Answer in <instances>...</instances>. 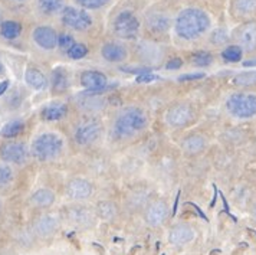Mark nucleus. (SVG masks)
I'll use <instances>...</instances> for the list:
<instances>
[{
	"instance_id": "nucleus-1",
	"label": "nucleus",
	"mask_w": 256,
	"mask_h": 255,
	"mask_svg": "<svg viewBox=\"0 0 256 255\" xmlns=\"http://www.w3.org/2000/svg\"><path fill=\"white\" fill-rule=\"evenodd\" d=\"M212 29V18L209 13L198 8H186L177 13L173 21V31L176 36L182 41L193 42L204 35Z\"/></svg>"
},
{
	"instance_id": "nucleus-2",
	"label": "nucleus",
	"mask_w": 256,
	"mask_h": 255,
	"mask_svg": "<svg viewBox=\"0 0 256 255\" xmlns=\"http://www.w3.org/2000/svg\"><path fill=\"white\" fill-rule=\"evenodd\" d=\"M147 116L138 107H128L122 110L112 124V136L118 140H128L137 136L147 127Z\"/></svg>"
},
{
	"instance_id": "nucleus-3",
	"label": "nucleus",
	"mask_w": 256,
	"mask_h": 255,
	"mask_svg": "<svg viewBox=\"0 0 256 255\" xmlns=\"http://www.w3.org/2000/svg\"><path fill=\"white\" fill-rule=\"evenodd\" d=\"M59 21L65 29L76 34H86L95 25L92 15L75 5H66L59 13Z\"/></svg>"
},
{
	"instance_id": "nucleus-4",
	"label": "nucleus",
	"mask_w": 256,
	"mask_h": 255,
	"mask_svg": "<svg viewBox=\"0 0 256 255\" xmlns=\"http://www.w3.org/2000/svg\"><path fill=\"white\" fill-rule=\"evenodd\" d=\"M112 34L116 39L121 41H137L140 36L142 21L136 15L134 11L124 9L118 12L111 24Z\"/></svg>"
},
{
	"instance_id": "nucleus-5",
	"label": "nucleus",
	"mask_w": 256,
	"mask_h": 255,
	"mask_svg": "<svg viewBox=\"0 0 256 255\" xmlns=\"http://www.w3.org/2000/svg\"><path fill=\"white\" fill-rule=\"evenodd\" d=\"M224 108L228 114L238 120H249L256 117V94L248 91L230 94L226 98Z\"/></svg>"
},
{
	"instance_id": "nucleus-6",
	"label": "nucleus",
	"mask_w": 256,
	"mask_h": 255,
	"mask_svg": "<svg viewBox=\"0 0 256 255\" xmlns=\"http://www.w3.org/2000/svg\"><path fill=\"white\" fill-rule=\"evenodd\" d=\"M64 149V140L56 133L39 134L30 147V153L39 162H50L56 159Z\"/></svg>"
},
{
	"instance_id": "nucleus-7",
	"label": "nucleus",
	"mask_w": 256,
	"mask_h": 255,
	"mask_svg": "<svg viewBox=\"0 0 256 255\" xmlns=\"http://www.w3.org/2000/svg\"><path fill=\"white\" fill-rule=\"evenodd\" d=\"M173 18L170 12H167L162 6H152L142 18V26L147 31V34L152 36H163L168 34V31L173 28Z\"/></svg>"
},
{
	"instance_id": "nucleus-8",
	"label": "nucleus",
	"mask_w": 256,
	"mask_h": 255,
	"mask_svg": "<svg viewBox=\"0 0 256 255\" xmlns=\"http://www.w3.org/2000/svg\"><path fill=\"white\" fill-rule=\"evenodd\" d=\"M166 48L152 39H138L134 45V55L146 65H158L166 58Z\"/></svg>"
},
{
	"instance_id": "nucleus-9",
	"label": "nucleus",
	"mask_w": 256,
	"mask_h": 255,
	"mask_svg": "<svg viewBox=\"0 0 256 255\" xmlns=\"http://www.w3.org/2000/svg\"><path fill=\"white\" fill-rule=\"evenodd\" d=\"M233 44L244 51V54L256 52V19L246 21L232 32Z\"/></svg>"
},
{
	"instance_id": "nucleus-10",
	"label": "nucleus",
	"mask_w": 256,
	"mask_h": 255,
	"mask_svg": "<svg viewBox=\"0 0 256 255\" xmlns=\"http://www.w3.org/2000/svg\"><path fill=\"white\" fill-rule=\"evenodd\" d=\"M102 133V124L98 118L90 117L82 120L75 128L74 140L78 146H90L100 139Z\"/></svg>"
},
{
	"instance_id": "nucleus-11",
	"label": "nucleus",
	"mask_w": 256,
	"mask_h": 255,
	"mask_svg": "<svg viewBox=\"0 0 256 255\" xmlns=\"http://www.w3.org/2000/svg\"><path fill=\"white\" fill-rule=\"evenodd\" d=\"M194 120H196V111L187 103H178L170 107V110L166 114L167 124L173 128H184L190 126Z\"/></svg>"
},
{
	"instance_id": "nucleus-12",
	"label": "nucleus",
	"mask_w": 256,
	"mask_h": 255,
	"mask_svg": "<svg viewBox=\"0 0 256 255\" xmlns=\"http://www.w3.org/2000/svg\"><path fill=\"white\" fill-rule=\"evenodd\" d=\"M80 82L84 87V93L85 94L102 95L105 91H108V78L101 71H84L80 77Z\"/></svg>"
},
{
	"instance_id": "nucleus-13",
	"label": "nucleus",
	"mask_w": 256,
	"mask_h": 255,
	"mask_svg": "<svg viewBox=\"0 0 256 255\" xmlns=\"http://www.w3.org/2000/svg\"><path fill=\"white\" fill-rule=\"evenodd\" d=\"M29 147L24 141H8L0 146V159L6 163L24 164L29 159Z\"/></svg>"
},
{
	"instance_id": "nucleus-14",
	"label": "nucleus",
	"mask_w": 256,
	"mask_h": 255,
	"mask_svg": "<svg viewBox=\"0 0 256 255\" xmlns=\"http://www.w3.org/2000/svg\"><path fill=\"white\" fill-rule=\"evenodd\" d=\"M58 35L55 28L49 25H38L32 31V41L42 51H55L58 48Z\"/></svg>"
},
{
	"instance_id": "nucleus-15",
	"label": "nucleus",
	"mask_w": 256,
	"mask_h": 255,
	"mask_svg": "<svg viewBox=\"0 0 256 255\" xmlns=\"http://www.w3.org/2000/svg\"><path fill=\"white\" fill-rule=\"evenodd\" d=\"M101 57L110 64H120L128 58V48L120 41H108L101 47Z\"/></svg>"
},
{
	"instance_id": "nucleus-16",
	"label": "nucleus",
	"mask_w": 256,
	"mask_h": 255,
	"mask_svg": "<svg viewBox=\"0 0 256 255\" xmlns=\"http://www.w3.org/2000/svg\"><path fill=\"white\" fill-rule=\"evenodd\" d=\"M230 15L234 21L246 22L256 18V0H232Z\"/></svg>"
},
{
	"instance_id": "nucleus-17",
	"label": "nucleus",
	"mask_w": 256,
	"mask_h": 255,
	"mask_svg": "<svg viewBox=\"0 0 256 255\" xmlns=\"http://www.w3.org/2000/svg\"><path fill=\"white\" fill-rule=\"evenodd\" d=\"M168 218V206L164 200H156L146 210V222L148 226H160Z\"/></svg>"
},
{
	"instance_id": "nucleus-18",
	"label": "nucleus",
	"mask_w": 256,
	"mask_h": 255,
	"mask_svg": "<svg viewBox=\"0 0 256 255\" xmlns=\"http://www.w3.org/2000/svg\"><path fill=\"white\" fill-rule=\"evenodd\" d=\"M94 187L91 182H88L86 179H72L68 186H66V193L70 199L74 200H85L92 195Z\"/></svg>"
},
{
	"instance_id": "nucleus-19",
	"label": "nucleus",
	"mask_w": 256,
	"mask_h": 255,
	"mask_svg": "<svg viewBox=\"0 0 256 255\" xmlns=\"http://www.w3.org/2000/svg\"><path fill=\"white\" fill-rule=\"evenodd\" d=\"M66 6V0H35V11L39 16L54 18Z\"/></svg>"
},
{
	"instance_id": "nucleus-20",
	"label": "nucleus",
	"mask_w": 256,
	"mask_h": 255,
	"mask_svg": "<svg viewBox=\"0 0 256 255\" xmlns=\"http://www.w3.org/2000/svg\"><path fill=\"white\" fill-rule=\"evenodd\" d=\"M76 105L85 113H96L105 107V100L101 95L85 94L82 91L80 95H76Z\"/></svg>"
},
{
	"instance_id": "nucleus-21",
	"label": "nucleus",
	"mask_w": 256,
	"mask_h": 255,
	"mask_svg": "<svg viewBox=\"0 0 256 255\" xmlns=\"http://www.w3.org/2000/svg\"><path fill=\"white\" fill-rule=\"evenodd\" d=\"M194 239V229L188 223H178L170 231L168 241L173 245H186Z\"/></svg>"
},
{
	"instance_id": "nucleus-22",
	"label": "nucleus",
	"mask_w": 256,
	"mask_h": 255,
	"mask_svg": "<svg viewBox=\"0 0 256 255\" xmlns=\"http://www.w3.org/2000/svg\"><path fill=\"white\" fill-rule=\"evenodd\" d=\"M58 226V218H55L54 215H44V216H40L39 219L36 220L34 229H35L36 235H39L42 238H46V236H50L52 233H55Z\"/></svg>"
},
{
	"instance_id": "nucleus-23",
	"label": "nucleus",
	"mask_w": 256,
	"mask_h": 255,
	"mask_svg": "<svg viewBox=\"0 0 256 255\" xmlns=\"http://www.w3.org/2000/svg\"><path fill=\"white\" fill-rule=\"evenodd\" d=\"M70 220L76 223L78 226H91L95 222V215L86 206H72L70 209Z\"/></svg>"
},
{
	"instance_id": "nucleus-24",
	"label": "nucleus",
	"mask_w": 256,
	"mask_h": 255,
	"mask_svg": "<svg viewBox=\"0 0 256 255\" xmlns=\"http://www.w3.org/2000/svg\"><path fill=\"white\" fill-rule=\"evenodd\" d=\"M66 114H68V105L65 103H59V101L49 103L40 111V117L45 121H59V120L65 118Z\"/></svg>"
},
{
	"instance_id": "nucleus-25",
	"label": "nucleus",
	"mask_w": 256,
	"mask_h": 255,
	"mask_svg": "<svg viewBox=\"0 0 256 255\" xmlns=\"http://www.w3.org/2000/svg\"><path fill=\"white\" fill-rule=\"evenodd\" d=\"M206 144H208V141L202 134H192V136H188V137L183 140L182 149L186 154L194 156V154H198V153L204 150Z\"/></svg>"
},
{
	"instance_id": "nucleus-26",
	"label": "nucleus",
	"mask_w": 256,
	"mask_h": 255,
	"mask_svg": "<svg viewBox=\"0 0 256 255\" xmlns=\"http://www.w3.org/2000/svg\"><path fill=\"white\" fill-rule=\"evenodd\" d=\"M24 26L19 21H13V19H4L0 24V36L6 41H14L19 36L22 35Z\"/></svg>"
},
{
	"instance_id": "nucleus-27",
	"label": "nucleus",
	"mask_w": 256,
	"mask_h": 255,
	"mask_svg": "<svg viewBox=\"0 0 256 255\" xmlns=\"http://www.w3.org/2000/svg\"><path fill=\"white\" fill-rule=\"evenodd\" d=\"M24 81L32 90H36V91L45 90L48 87V78L45 77V74L38 68H28L24 72Z\"/></svg>"
},
{
	"instance_id": "nucleus-28",
	"label": "nucleus",
	"mask_w": 256,
	"mask_h": 255,
	"mask_svg": "<svg viewBox=\"0 0 256 255\" xmlns=\"http://www.w3.org/2000/svg\"><path fill=\"white\" fill-rule=\"evenodd\" d=\"M50 84H52V91L54 93H65L70 88V77H68V72L64 70V68L54 70L52 77H50Z\"/></svg>"
},
{
	"instance_id": "nucleus-29",
	"label": "nucleus",
	"mask_w": 256,
	"mask_h": 255,
	"mask_svg": "<svg viewBox=\"0 0 256 255\" xmlns=\"http://www.w3.org/2000/svg\"><path fill=\"white\" fill-rule=\"evenodd\" d=\"M30 202L36 208H49L55 202V193L50 189H38L30 196Z\"/></svg>"
},
{
	"instance_id": "nucleus-30",
	"label": "nucleus",
	"mask_w": 256,
	"mask_h": 255,
	"mask_svg": "<svg viewBox=\"0 0 256 255\" xmlns=\"http://www.w3.org/2000/svg\"><path fill=\"white\" fill-rule=\"evenodd\" d=\"M232 41V34L226 28H218L209 34V42L213 47H226Z\"/></svg>"
},
{
	"instance_id": "nucleus-31",
	"label": "nucleus",
	"mask_w": 256,
	"mask_h": 255,
	"mask_svg": "<svg viewBox=\"0 0 256 255\" xmlns=\"http://www.w3.org/2000/svg\"><path fill=\"white\" fill-rule=\"evenodd\" d=\"M24 130V123L20 121V120H13V121H9L6 123L3 127H2V131H0V136L3 139H14L18 137L19 134H22Z\"/></svg>"
},
{
	"instance_id": "nucleus-32",
	"label": "nucleus",
	"mask_w": 256,
	"mask_h": 255,
	"mask_svg": "<svg viewBox=\"0 0 256 255\" xmlns=\"http://www.w3.org/2000/svg\"><path fill=\"white\" fill-rule=\"evenodd\" d=\"M233 84L240 88H252L256 87V71H244L234 75Z\"/></svg>"
},
{
	"instance_id": "nucleus-33",
	"label": "nucleus",
	"mask_w": 256,
	"mask_h": 255,
	"mask_svg": "<svg viewBox=\"0 0 256 255\" xmlns=\"http://www.w3.org/2000/svg\"><path fill=\"white\" fill-rule=\"evenodd\" d=\"M96 212H98V215L104 220H112L116 219L118 209H116V203H112L110 200H102V202L98 203Z\"/></svg>"
},
{
	"instance_id": "nucleus-34",
	"label": "nucleus",
	"mask_w": 256,
	"mask_h": 255,
	"mask_svg": "<svg viewBox=\"0 0 256 255\" xmlns=\"http://www.w3.org/2000/svg\"><path fill=\"white\" fill-rule=\"evenodd\" d=\"M244 57V51L236 44H229L222 51V58L226 62H240Z\"/></svg>"
},
{
	"instance_id": "nucleus-35",
	"label": "nucleus",
	"mask_w": 256,
	"mask_h": 255,
	"mask_svg": "<svg viewBox=\"0 0 256 255\" xmlns=\"http://www.w3.org/2000/svg\"><path fill=\"white\" fill-rule=\"evenodd\" d=\"M110 2L111 0H74L75 6H80V8L88 11V12H95V11L105 9L110 5Z\"/></svg>"
},
{
	"instance_id": "nucleus-36",
	"label": "nucleus",
	"mask_w": 256,
	"mask_h": 255,
	"mask_svg": "<svg viewBox=\"0 0 256 255\" xmlns=\"http://www.w3.org/2000/svg\"><path fill=\"white\" fill-rule=\"evenodd\" d=\"M192 64L194 67H200V68H204V67H209L213 62V55L208 52V51H198L196 54L192 55Z\"/></svg>"
},
{
	"instance_id": "nucleus-37",
	"label": "nucleus",
	"mask_w": 256,
	"mask_h": 255,
	"mask_svg": "<svg viewBox=\"0 0 256 255\" xmlns=\"http://www.w3.org/2000/svg\"><path fill=\"white\" fill-rule=\"evenodd\" d=\"M75 44H76V41H75V38H74V35L70 32H59L58 48L62 52L66 54Z\"/></svg>"
},
{
	"instance_id": "nucleus-38",
	"label": "nucleus",
	"mask_w": 256,
	"mask_h": 255,
	"mask_svg": "<svg viewBox=\"0 0 256 255\" xmlns=\"http://www.w3.org/2000/svg\"><path fill=\"white\" fill-rule=\"evenodd\" d=\"M66 55H68L70 59H74V61H80V59L85 58V57L88 55V47H86L85 44L76 42V44L66 52Z\"/></svg>"
},
{
	"instance_id": "nucleus-39",
	"label": "nucleus",
	"mask_w": 256,
	"mask_h": 255,
	"mask_svg": "<svg viewBox=\"0 0 256 255\" xmlns=\"http://www.w3.org/2000/svg\"><path fill=\"white\" fill-rule=\"evenodd\" d=\"M13 179V170L8 164H0V187L9 185Z\"/></svg>"
},
{
	"instance_id": "nucleus-40",
	"label": "nucleus",
	"mask_w": 256,
	"mask_h": 255,
	"mask_svg": "<svg viewBox=\"0 0 256 255\" xmlns=\"http://www.w3.org/2000/svg\"><path fill=\"white\" fill-rule=\"evenodd\" d=\"M206 74L204 72H193V74H184V75H180L178 77V81L180 82H187V81H198L204 78Z\"/></svg>"
},
{
	"instance_id": "nucleus-41",
	"label": "nucleus",
	"mask_w": 256,
	"mask_h": 255,
	"mask_svg": "<svg viewBox=\"0 0 256 255\" xmlns=\"http://www.w3.org/2000/svg\"><path fill=\"white\" fill-rule=\"evenodd\" d=\"M160 77L154 75L152 72H146V74H141V75H137L136 81L138 84H147V82H152V81H158Z\"/></svg>"
},
{
	"instance_id": "nucleus-42",
	"label": "nucleus",
	"mask_w": 256,
	"mask_h": 255,
	"mask_svg": "<svg viewBox=\"0 0 256 255\" xmlns=\"http://www.w3.org/2000/svg\"><path fill=\"white\" fill-rule=\"evenodd\" d=\"M183 67V59L178 58V57H174V58L168 59L167 64H166V70L167 71H174L180 70Z\"/></svg>"
},
{
	"instance_id": "nucleus-43",
	"label": "nucleus",
	"mask_w": 256,
	"mask_h": 255,
	"mask_svg": "<svg viewBox=\"0 0 256 255\" xmlns=\"http://www.w3.org/2000/svg\"><path fill=\"white\" fill-rule=\"evenodd\" d=\"M122 72H128V74H136V75H141L146 72H152V67H141V68H134V67H122L121 68Z\"/></svg>"
},
{
	"instance_id": "nucleus-44",
	"label": "nucleus",
	"mask_w": 256,
	"mask_h": 255,
	"mask_svg": "<svg viewBox=\"0 0 256 255\" xmlns=\"http://www.w3.org/2000/svg\"><path fill=\"white\" fill-rule=\"evenodd\" d=\"M219 195H220V199L223 200V206H224V212L230 216L233 219V222H238V218L236 216H233L232 213H230V209H229V203H228V200H226V197H224V195L222 193V192H219Z\"/></svg>"
},
{
	"instance_id": "nucleus-45",
	"label": "nucleus",
	"mask_w": 256,
	"mask_h": 255,
	"mask_svg": "<svg viewBox=\"0 0 256 255\" xmlns=\"http://www.w3.org/2000/svg\"><path fill=\"white\" fill-rule=\"evenodd\" d=\"M187 205H190V206H193V208H194V210L198 212V216H200L202 219H204V220H206V222H209V219H208V216L204 215V212H203L202 209L198 208V205H196V203H193V202H187Z\"/></svg>"
},
{
	"instance_id": "nucleus-46",
	"label": "nucleus",
	"mask_w": 256,
	"mask_h": 255,
	"mask_svg": "<svg viewBox=\"0 0 256 255\" xmlns=\"http://www.w3.org/2000/svg\"><path fill=\"white\" fill-rule=\"evenodd\" d=\"M213 199H212V202H210V208H214V205H216V200H218V195H219V190H218V186L213 185Z\"/></svg>"
},
{
	"instance_id": "nucleus-47",
	"label": "nucleus",
	"mask_w": 256,
	"mask_h": 255,
	"mask_svg": "<svg viewBox=\"0 0 256 255\" xmlns=\"http://www.w3.org/2000/svg\"><path fill=\"white\" fill-rule=\"evenodd\" d=\"M9 85H10V82H9V80H4V81L0 82V95H3V94L8 91Z\"/></svg>"
},
{
	"instance_id": "nucleus-48",
	"label": "nucleus",
	"mask_w": 256,
	"mask_h": 255,
	"mask_svg": "<svg viewBox=\"0 0 256 255\" xmlns=\"http://www.w3.org/2000/svg\"><path fill=\"white\" fill-rule=\"evenodd\" d=\"M178 200H180V190L177 192V195H176V200H174V205H173V216H174L176 213H177V206H178Z\"/></svg>"
},
{
	"instance_id": "nucleus-49",
	"label": "nucleus",
	"mask_w": 256,
	"mask_h": 255,
	"mask_svg": "<svg viewBox=\"0 0 256 255\" xmlns=\"http://www.w3.org/2000/svg\"><path fill=\"white\" fill-rule=\"evenodd\" d=\"M244 67H256V59H250V61H244Z\"/></svg>"
},
{
	"instance_id": "nucleus-50",
	"label": "nucleus",
	"mask_w": 256,
	"mask_h": 255,
	"mask_svg": "<svg viewBox=\"0 0 256 255\" xmlns=\"http://www.w3.org/2000/svg\"><path fill=\"white\" fill-rule=\"evenodd\" d=\"M252 216H254V219L256 220V203L254 205V209H252Z\"/></svg>"
},
{
	"instance_id": "nucleus-51",
	"label": "nucleus",
	"mask_w": 256,
	"mask_h": 255,
	"mask_svg": "<svg viewBox=\"0 0 256 255\" xmlns=\"http://www.w3.org/2000/svg\"><path fill=\"white\" fill-rule=\"evenodd\" d=\"M9 2H13V3H26L29 0H9Z\"/></svg>"
},
{
	"instance_id": "nucleus-52",
	"label": "nucleus",
	"mask_w": 256,
	"mask_h": 255,
	"mask_svg": "<svg viewBox=\"0 0 256 255\" xmlns=\"http://www.w3.org/2000/svg\"><path fill=\"white\" fill-rule=\"evenodd\" d=\"M3 21H4V19H3V9L0 8V24H2Z\"/></svg>"
},
{
	"instance_id": "nucleus-53",
	"label": "nucleus",
	"mask_w": 256,
	"mask_h": 255,
	"mask_svg": "<svg viewBox=\"0 0 256 255\" xmlns=\"http://www.w3.org/2000/svg\"><path fill=\"white\" fill-rule=\"evenodd\" d=\"M2 72H3V65L0 64V74H2Z\"/></svg>"
},
{
	"instance_id": "nucleus-54",
	"label": "nucleus",
	"mask_w": 256,
	"mask_h": 255,
	"mask_svg": "<svg viewBox=\"0 0 256 255\" xmlns=\"http://www.w3.org/2000/svg\"><path fill=\"white\" fill-rule=\"evenodd\" d=\"M2 208H3V203H2V200H0V210H2Z\"/></svg>"
},
{
	"instance_id": "nucleus-55",
	"label": "nucleus",
	"mask_w": 256,
	"mask_h": 255,
	"mask_svg": "<svg viewBox=\"0 0 256 255\" xmlns=\"http://www.w3.org/2000/svg\"><path fill=\"white\" fill-rule=\"evenodd\" d=\"M254 233H255V235H256V231H254Z\"/></svg>"
}]
</instances>
